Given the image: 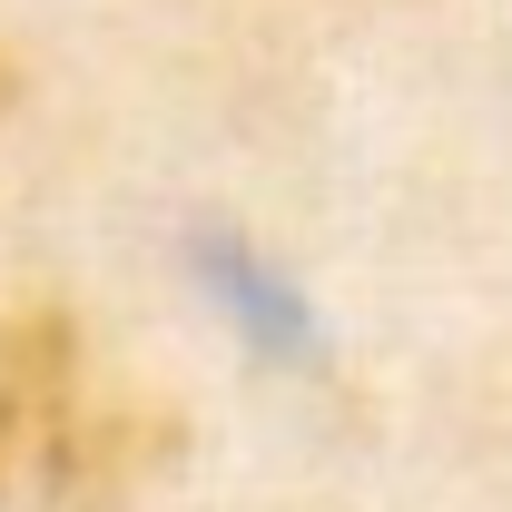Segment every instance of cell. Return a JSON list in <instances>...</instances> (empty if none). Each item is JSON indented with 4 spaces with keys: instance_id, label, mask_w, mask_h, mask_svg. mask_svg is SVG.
<instances>
[{
    "instance_id": "obj_1",
    "label": "cell",
    "mask_w": 512,
    "mask_h": 512,
    "mask_svg": "<svg viewBox=\"0 0 512 512\" xmlns=\"http://www.w3.org/2000/svg\"><path fill=\"white\" fill-rule=\"evenodd\" d=\"M207 296L227 306V325L256 355H316V306L286 266H266L256 247H207Z\"/></svg>"
}]
</instances>
